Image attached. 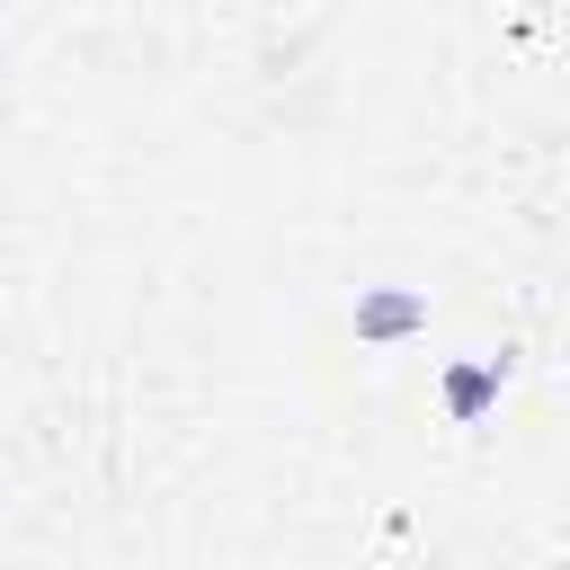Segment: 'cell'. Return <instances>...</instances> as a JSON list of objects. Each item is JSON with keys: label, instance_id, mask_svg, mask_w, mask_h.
<instances>
[{"label": "cell", "instance_id": "cell-2", "mask_svg": "<svg viewBox=\"0 0 570 570\" xmlns=\"http://www.w3.org/2000/svg\"><path fill=\"white\" fill-rule=\"evenodd\" d=\"M499 383H508V356H463V365H445V419L472 428V419L499 401Z\"/></svg>", "mask_w": 570, "mask_h": 570}, {"label": "cell", "instance_id": "cell-1", "mask_svg": "<svg viewBox=\"0 0 570 570\" xmlns=\"http://www.w3.org/2000/svg\"><path fill=\"white\" fill-rule=\"evenodd\" d=\"M410 330H428V294H410V285H374V294H356V338L392 347V338H410Z\"/></svg>", "mask_w": 570, "mask_h": 570}]
</instances>
